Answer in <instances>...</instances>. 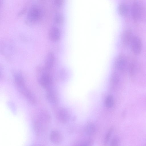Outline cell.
Instances as JSON below:
<instances>
[{"mask_svg":"<svg viewBox=\"0 0 146 146\" xmlns=\"http://www.w3.org/2000/svg\"><path fill=\"white\" fill-rule=\"evenodd\" d=\"M44 68L42 69L39 78L41 86L46 90L52 89L53 80L52 76Z\"/></svg>","mask_w":146,"mask_h":146,"instance_id":"6da1fadb","label":"cell"},{"mask_svg":"<svg viewBox=\"0 0 146 146\" xmlns=\"http://www.w3.org/2000/svg\"><path fill=\"white\" fill-rule=\"evenodd\" d=\"M42 16V13L40 9L35 5L29 10L27 15V21L29 23H35L38 21Z\"/></svg>","mask_w":146,"mask_h":146,"instance_id":"7a4b0ae2","label":"cell"},{"mask_svg":"<svg viewBox=\"0 0 146 146\" xmlns=\"http://www.w3.org/2000/svg\"><path fill=\"white\" fill-rule=\"evenodd\" d=\"M128 64L127 58L123 54H119L116 57L114 64L115 69L119 72L123 73L128 68Z\"/></svg>","mask_w":146,"mask_h":146,"instance_id":"3957f363","label":"cell"},{"mask_svg":"<svg viewBox=\"0 0 146 146\" xmlns=\"http://www.w3.org/2000/svg\"><path fill=\"white\" fill-rule=\"evenodd\" d=\"M130 45L133 52L136 55L139 54L142 48V44L140 39L136 36H133Z\"/></svg>","mask_w":146,"mask_h":146,"instance_id":"277c9868","label":"cell"},{"mask_svg":"<svg viewBox=\"0 0 146 146\" xmlns=\"http://www.w3.org/2000/svg\"><path fill=\"white\" fill-rule=\"evenodd\" d=\"M18 89L19 92L30 103L34 104L36 103V99L34 95L25 86L19 88Z\"/></svg>","mask_w":146,"mask_h":146,"instance_id":"5b68a950","label":"cell"},{"mask_svg":"<svg viewBox=\"0 0 146 146\" xmlns=\"http://www.w3.org/2000/svg\"><path fill=\"white\" fill-rule=\"evenodd\" d=\"M60 36V30L56 27L50 28L48 33L49 38L52 42H56L59 40Z\"/></svg>","mask_w":146,"mask_h":146,"instance_id":"8992f818","label":"cell"},{"mask_svg":"<svg viewBox=\"0 0 146 146\" xmlns=\"http://www.w3.org/2000/svg\"><path fill=\"white\" fill-rule=\"evenodd\" d=\"M141 12V6L139 3L135 2L132 5L131 13L132 17L134 19L137 20L140 17Z\"/></svg>","mask_w":146,"mask_h":146,"instance_id":"52a82bcc","label":"cell"},{"mask_svg":"<svg viewBox=\"0 0 146 146\" xmlns=\"http://www.w3.org/2000/svg\"><path fill=\"white\" fill-rule=\"evenodd\" d=\"M57 116L60 121L62 123H65L69 120L70 115L69 112L66 110L61 108L58 111Z\"/></svg>","mask_w":146,"mask_h":146,"instance_id":"ba28073f","label":"cell"},{"mask_svg":"<svg viewBox=\"0 0 146 146\" xmlns=\"http://www.w3.org/2000/svg\"><path fill=\"white\" fill-rule=\"evenodd\" d=\"M54 56L53 53L51 52H48L46 57L44 68L48 71L52 67L54 62Z\"/></svg>","mask_w":146,"mask_h":146,"instance_id":"9c48e42d","label":"cell"},{"mask_svg":"<svg viewBox=\"0 0 146 146\" xmlns=\"http://www.w3.org/2000/svg\"><path fill=\"white\" fill-rule=\"evenodd\" d=\"M46 98L48 102L52 104H56L58 102L57 96L52 89L46 91Z\"/></svg>","mask_w":146,"mask_h":146,"instance_id":"30bf717a","label":"cell"},{"mask_svg":"<svg viewBox=\"0 0 146 146\" xmlns=\"http://www.w3.org/2000/svg\"><path fill=\"white\" fill-rule=\"evenodd\" d=\"M133 36L131 32L129 31H126L123 33L122 41L124 46H126L130 44Z\"/></svg>","mask_w":146,"mask_h":146,"instance_id":"8fae6325","label":"cell"},{"mask_svg":"<svg viewBox=\"0 0 146 146\" xmlns=\"http://www.w3.org/2000/svg\"><path fill=\"white\" fill-rule=\"evenodd\" d=\"M50 141L54 143L59 144L62 141V137L60 133L57 131H53L50 135Z\"/></svg>","mask_w":146,"mask_h":146,"instance_id":"7c38bea8","label":"cell"},{"mask_svg":"<svg viewBox=\"0 0 146 146\" xmlns=\"http://www.w3.org/2000/svg\"><path fill=\"white\" fill-rule=\"evenodd\" d=\"M14 77L15 82L17 87L25 85L24 79L20 73H16Z\"/></svg>","mask_w":146,"mask_h":146,"instance_id":"4fadbf2b","label":"cell"},{"mask_svg":"<svg viewBox=\"0 0 146 146\" xmlns=\"http://www.w3.org/2000/svg\"><path fill=\"white\" fill-rule=\"evenodd\" d=\"M118 10L119 13L123 16L127 15L129 11L128 5L125 3L120 4L119 6Z\"/></svg>","mask_w":146,"mask_h":146,"instance_id":"5bb4252c","label":"cell"},{"mask_svg":"<svg viewBox=\"0 0 146 146\" xmlns=\"http://www.w3.org/2000/svg\"><path fill=\"white\" fill-rule=\"evenodd\" d=\"M85 130L87 134L92 135L94 134L96 132V127L93 124L90 123L86 126Z\"/></svg>","mask_w":146,"mask_h":146,"instance_id":"9a60e30c","label":"cell"},{"mask_svg":"<svg viewBox=\"0 0 146 146\" xmlns=\"http://www.w3.org/2000/svg\"><path fill=\"white\" fill-rule=\"evenodd\" d=\"M127 69L130 75L133 76L136 73V66L135 64L131 62L128 65Z\"/></svg>","mask_w":146,"mask_h":146,"instance_id":"2e32d148","label":"cell"},{"mask_svg":"<svg viewBox=\"0 0 146 146\" xmlns=\"http://www.w3.org/2000/svg\"><path fill=\"white\" fill-rule=\"evenodd\" d=\"M114 104V100L113 97L111 96H108L105 101V105L108 108H110L112 107Z\"/></svg>","mask_w":146,"mask_h":146,"instance_id":"e0dca14e","label":"cell"},{"mask_svg":"<svg viewBox=\"0 0 146 146\" xmlns=\"http://www.w3.org/2000/svg\"><path fill=\"white\" fill-rule=\"evenodd\" d=\"M54 21L55 23L58 25H60L62 24L64 21L63 17L60 15H56L54 18Z\"/></svg>","mask_w":146,"mask_h":146,"instance_id":"ac0fdd59","label":"cell"},{"mask_svg":"<svg viewBox=\"0 0 146 146\" xmlns=\"http://www.w3.org/2000/svg\"><path fill=\"white\" fill-rule=\"evenodd\" d=\"M54 2L56 5L60 6L63 4L64 0H54Z\"/></svg>","mask_w":146,"mask_h":146,"instance_id":"d6986e66","label":"cell"},{"mask_svg":"<svg viewBox=\"0 0 146 146\" xmlns=\"http://www.w3.org/2000/svg\"><path fill=\"white\" fill-rule=\"evenodd\" d=\"M118 143V140L117 139L115 138L112 140L111 144L112 146L116 145Z\"/></svg>","mask_w":146,"mask_h":146,"instance_id":"ffe728a7","label":"cell"}]
</instances>
